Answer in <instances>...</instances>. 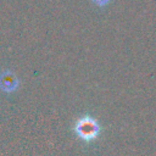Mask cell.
Returning <instances> with one entry per match:
<instances>
[{
	"mask_svg": "<svg viewBox=\"0 0 156 156\" xmlns=\"http://www.w3.org/2000/svg\"><path fill=\"white\" fill-rule=\"evenodd\" d=\"M74 134L85 143H91L100 136L101 126L91 115H83L74 123Z\"/></svg>",
	"mask_w": 156,
	"mask_h": 156,
	"instance_id": "cell-1",
	"label": "cell"
},
{
	"mask_svg": "<svg viewBox=\"0 0 156 156\" xmlns=\"http://www.w3.org/2000/svg\"><path fill=\"white\" fill-rule=\"evenodd\" d=\"M0 84L2 85L4 90L11 91V90L16 89V87L18 85V82L12 73H4L1 77V80H0Z\"/></svg>",
	"mask_w": 156,
	"mask_h": 156,
	"instance_id": "cell-2",
	"label": "cell"
},
{
	"mask_svg": "<svg viewBox=\"0 0 156 156\" xmlns=\"http://www.w3.org/2000/svg\"><path fill=\"white\" fill-rule=\"evenodd\" d=\"M95 6H98V7H106V6H108L111 2H112V0H90Z\"/></svg>",
	"mask_w": 156,
	"mask_h": 156,
	"instance_id": "cell-3",
	"label": "cell"
}]
</instances>
